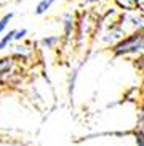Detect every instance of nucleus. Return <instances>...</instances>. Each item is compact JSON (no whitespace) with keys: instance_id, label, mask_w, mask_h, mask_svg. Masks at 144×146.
<instances>
[{"instance_id":"1","label":"nucleus","mask_w":144,"mask_h":146,"mask_svg":"<svg viewBox=\"0 0 144 146\" xmlns=\"http://www.w3.org/2000/svg\"><path fill=\"white\" fill-rule=\"evenodd\" d=\"M112 56L115 58H123V56H143L144 55V31H133L127 34L115 43L114 47H110Z\"/></svg>"},{"instance_id":"2","label":"nucleus","mask_w":144,"mask_h":146,"mask_svg":"<svg viewBox=\"0 0 144 146\" xmlns=\"http://www.w3.org/2000/svg\"><path fill=\"white\" fill-rule=\"evenodd\" d=\"M24 63L13 55H5L0 58V87L18 85L24 76Z\"/></svg>"},{"instance_id":"3","label":"nucleus","mask_w":144,"mask_h":146,"mask_svg":"<svg viewBox=\"0 0 144 146\" xmlns=\"http://www.w3.org/2000/svg\"><path fill=\"white\" fill-rule=\"evenodd\" d=\"M34 48L30 45L29 42H19L18 45L13 47V56L18 58V60L21 61V63H27V61L32 60V56H34Z\"/></svg>"},{"instance_id":"4","label":"nucleus","mask_w":144,"mask_h":146,"mask_svg":"<svg viewBox=\"0 0 144 146\" xmlns=\"http://www.w3.org/2000/svg\"><path fill=\"white\" fill-rule=\"evenodd\" d=\"M91 27H93V23L90 21V18L87 15H82L77 19V39H79V43H82L83 37H87L91 32Z\"/></svg>"},{"instance_id":"5","label":"nucleus","mask_w":144,"mask_h":146,"mask_svg":"<svg viewBox=\"0 0 144 146\" xmlns=\"http://www.w3.org/2000/svg\"><path fill=\"white\" fill-rule=\"evenodd\" d=\"M77 26V19L72 13H64L63 15V29H64V39L71 40V37H74V31Z\"/></svg>"},{"instance_id":"6","label":"nucleus","mask_w":144,"mask_h":146,"mask_svg":"<svg viewBox=\"0 0 144 146\" xmlns=\"http://www.w3.org/2000/svg\"><path fill=\"white\" fill-rule=\"evenodd\" d=\"M82 64L83 63H79L77 66H74L69 74V79H67V93H69V98H72L74 95V90H75V85H77V79H79V71H80Z\"/></svg>"},{"instance_id":"7","label":"nucleus","mask_w":144,"mask_h":146,"mask_svg":"<svg viewBox=\"0 0 144 146\" xmlns=\"http://www.w3.org/2000/svg\"><path fill=\"white\" fill-rule=\"evenodd\" d=\"M61 42H63V37L61 35H45L43 39H40L42 48H47V50H55Z\"/></svg>"},{"instance_id":"8","label":"nucleus","mask_w":144,"mask_h":146,"mask_svg":"<svg viewBox=\"0 0 144 146\" xmlns=\"http://www.w3.org/2000/svg\"><path fill=\"white\" fill-rule=\"evenodd\" d=\"M58 0H40L37 5H35V10H34V13L37 15V16H42V15H45L48 11V10L53 7V5L56 3Z\"/></svg>"},{"instance_id":"9","label":"nucleus","mask_w":144,"mask_h":146,"mask_svg":"<svg viewBox=\"0 0 144 146\" xmlns=\"http://www.w3.org/2000/svg\"><path fill=\"white\" fill-rule=\"evenodd\" d=\"M15 34H16V29H11L8 31L7 34H3L0 37V52L5 50V48H8L13 42H15Z\"/></svg>"},{"instance_id":"10","label":"nucleus","mask_w":144,"mask_h":146,"mask_svg":"<svg viewBox=\"0 0 144 146\" xmlns=\"http://www.w3.org/2000/svg\"><path fill=\"white\" fill-rule=\"evenodd\" d=\"M115 3L120 10H125V11H135L138 8V3L139 0H115Z\"/></svg>"},{"instance_id":"11","label":"nucleus","mask_w":144,"mask_h":146,"mask_svg":"<svg viewBox=\"0 0 144 146\" xmlns=\"http://www.w3.org/2000/svg\"><path fill=\"white\" fill-rule=\"evenodd\" d=\"M13 16H15V13L13 11H10V13H5L3 16L0 18V37L3 35V32L7 31V27H8V24L11 23Z\"/></svg>"},{"instance_id":"12","label":"nucleus","mask_w":144,"mask_h":146,"mask_svg":"<svg viewBox=\"0 0 144 146\" xmlns=\"http://www.w3.org/2000/svg\"><path fill=\"white\" fill-rule=\"evenodd\" d=\"M27 34H29V31L26 29V27H21V29H16V34H15V42H22V40L27 37Z\"/></svg>"},{"instance_id":"13","label":"nucleus","mask_w":144,"mask_h":146,"mask_svg":"<svg viewBox=\"0 0 144 146\" xmlns=\"http://www.w3.org/2000/svg\"><path fill=\"white\" fill-rule=\"evenodd\" d=\"M138 124H144V103L141 104V108L138 109Z\"/></svg>"},{"instance_id":"14","label":"nucleus","mask_w":144,"mask_h":146,"mask_svg":"<svg viewBox=\"0 0 144 146\" xmlns=\"http://www.w3.org/2000/svg\"><path fill=\"white\" fill-rule=\"evenodd\" d=\"M138 127H139L141 130H143V135H144V124H141V125H138Z\"/></svg>"}]
</instances>
